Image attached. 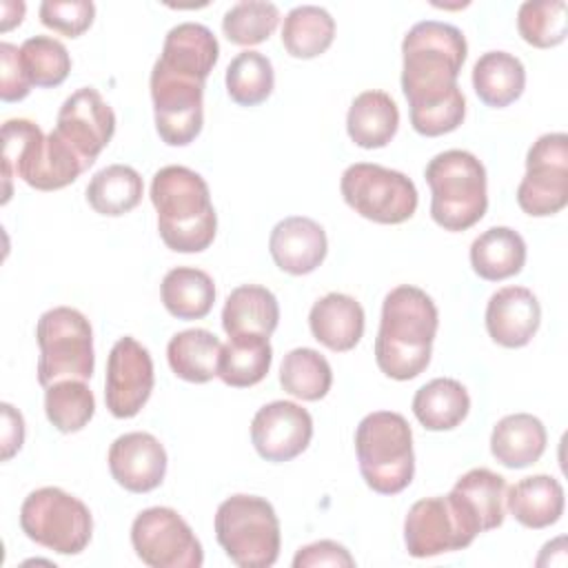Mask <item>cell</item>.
<instances>
[{
	"mask_svg": "<svg viewBox=\"0 0 568 568\" xmlns=\"http://www.w3.org/2000/svg\"><path fill=\"white\" fill-rule=\"evenodd\" d=\"M151 202L160 237L171 251L202 253L213 244L217 213L200 173L182 164L162 166L151 182Z\"/></svg>",
	"mask_w": 568,
	"mask_h": 568,
	"instance_id": "cell-3",
	"label": "cell"
},
{
	"mask_svg": "<svg viewBox=\"0 0 568 568\" xmlns=\"http://www.w3.org/2000/svg\"><path fill=\"white\" fill-rule=\"evenodd\" d=\"M517 31L530 47L550 49L566 40L564 0H526L517 11Z\"/></svg>",
	"mask_w": 568,
	"mask_h": 568,
	"instance_id": "cell-41",
	"label": "cell"
},
{
	"mask_svg": "<svg viewBox=\"0 0 568 568\" xmlns=\"http://www.w3.org/2000/svg\"><path fill=\"white\" fill-rule=\"evenodd\" d=\"M268 253L280 271L288 275H308L328 253L326 231L311 217L288 215L273 226Z\"/></svg>",
	"mask_w": 568,
	"mask_h": 568,
	"instance_id": "cell-20",
	"label": "cell"
},
{
	"mask_svg": "<svg viewBox=\"0 0 568 568\" xmlns=\"http://www.w3.org/2000/svg\"><path fill=\"white\" fill-rule=\"evenodd\" d=\"M506 479L490 468H473L464 473L450 495L468 510L479 532L499 528L506 517Z\"/></svg>",
	"mask_w": 568,
	"mask_h": 568,
	"instance_id": "cell-29",
	"label": "cell"
},
{
	"mask_svg": "<svg viewBox=\"0 0 568 568\" xmlns=\"http://www.w3.org/2000/svg\"><path fill=\"white\" fill-rule=\"evenodd\" d=\"M317 566H333V568H353V555L337 541L322 539L308 546H302L293 557V568H317Z\"/></svg>",
	"mask_w": 568,
	"mask_h": 568,
	"instance_id": "cell-44",
	"label": "cell"
},
{
	"mask_svg": "<svg viewBox=\"0 0 568 568\" xmlns=\"http://www.w3.org/2000/svg\"><path fill=\"white\" fill-rule=\"evenodd\" d=\"M355 453L371 490L397 495L413 481V430L404 415L393 410L368 413L355 428Z\"/></svg>",
	"mask_w": 568,
	"mask_h": 568,
	"instance_id": "cell-6",
	"label": "cell"
},
{
	"mask_svg": "<svg viewBox=\"0 0 568 568\" xmlns=\"http://www.w3.org/2000/svg\"><path fill=\"white\" fill-rule=\"evenodd\" d=\"M220 58V44L213 31L200 22H180L169 29L158 64L206 80Z\"/></svg>",
	"mask_w": 568,
	"mask_h": 568,
	"instance_id": "cell-22",
	"label": "cell"
},
{
	"mask_svg": "<svg viewBox=\"0 0 568 568\" xmlns=\"http://www.w3.org/2000/svg\"><path fill=\"white\" fill-rule=\"evenodd\" d=\"M546 426L530 413L501 417L490 433V453L506 468H526L546 450Z\"/></svg>",
	"mask_w": 568,
	"mask_h": 568,
	"instance_id": "cell-23",
	"label": "cell"
},
{
	"mask_svg": "<svg viewBox=\"0 0 568 568\" xmlns=\"http://www.w3.org/2000/svg\"><path fill=\"white\" fill-rule=\"evenodd\" d=\"M541 322V306L526 286H504L486 304V331L504 348L526 346Z\"/></svg>",
	"mask_w": 568,
	"mask_h": 568,
	"instance_id": "cell-19",
	"label": "cell"
},
{
	"mask_svg": "<svg viewBox=\"0 0 568 568\" xmlns=\"http://www.w3.org/2000/svg\"><path fill=\"white\" fill-rule=\"evenodd\" d=\"M280 24V9L266 0H244L233 4L222 18V31L237 47H253L273 36Z\"/></svg>",
	"mask_w": 568,
	"mask_h": 568,
	"instance_id": "cell-40",
	"label": "cell"
},
{
	"mask_svg": "<svg viewBox=\"0 0 568 568\" xmlns=\"http://www.w3.org/2000/svg\"><path fill=\"white\" fill-rule=\"evenodd\" d=\"M335 38L333 16L317 4H300L291 9L282 24V44L288 55L311 60L322 55Z\"/></svg>",
	"mask_w": 568,
	"mask_h": 568,
	"instance_id": "cell-35",
	"label": "cell"
},
{
	"mask_svg": "<svg viewBox=\"0 0 568 568\" xmlns=\"http://www.w3.org/2000/svg\"><path fill=\"white\" fill-rule=\"evenodd\" d=\"M468 44L464 33L439 20H422L402 40V91L410 124L419 135L455 131L466 118V98L457 84Z\"/></svg>",
	"mask_w": 568,
	"mask_h": 568,
	"instance_id": "cell-1",
	"label": "cell"
},
{
	"mask_svg": "<svg viewBox=\"0 0 568 568\" xmlns=\"http://www.w3.org/2000/svg\"><path fill=\"white\" fill-rule=\"evenodd\" d=\"M22 532L60 555H80L93 532V517L87 504L71 493L44 486L29 493L20 506Z\"/></svg>",
	"mask_w": 568,
	"mask_h": 568,
	"instance_id": "cell-9",
	"label": "cell"
},
{
	"mask_svg": "<svg viewBox=\"0 0 568 568\" xmlns=\"http://www.w3.org/2000/svg\"><path fill=\"white\" fill-rule=\"evenodd\" d=\"M364 308L346 293H326L308 313L313 337L335 353L355 348L364 335Z\"/></svg>",
	"mask_w": 568,
	"mask_h": 568,
	"instance_id": "cell-21",
	"label": "cell"
},
{
	"mask_svg": "<svg viewBox=\"0 0 568 568\" xmlns=\"http://www.w3.org/2000/svg\"><path fill=\"white\" fill-rule=\"evenodd\" d=\"M280 322L277 297L260 284H242L233 288L222 308V326L233 335H266L271 337Z\"/></svg>",
	"mask_w": 568,
	"mask_h": 568,
	"instance_id": "cell-26",
	"label": "cell"
},
{
	"mask_svg": "<svg viewBox=\"0 0 568 568\" xmlns=\"http://www.w3.org/2000/svg\"><path fill=\"white\" fill-rule=\"evenodd\" d=\"M2 408V435H0V446H2V462H9L24 444V419L22 413L16 410L9 402L0 404Z\"/></svg>",
	"mask_w": 568,
	"mask_h": 568,
	"instance_id": "cell-45",
	"label": "cell"
},
{
	"mask_svg": "<svg viewBox=\"0 0 568 568\" xmlns=\"http://www.w3.org/2000/svg\"><path fill=\"white\" fill-rule=\"evenodd\" d=\"M506 508L526 528H548L564 515V488L550 475L524 477L506 488Z\"/></svg>",
	"mask_w": 568,
	"mask_h": 568,
	"instance_id": "cell-24",
	"label": "cell"
},
{
	"mask_svg": "<svg viewBox=\"0 0 568 568\" xmlns=\"http://www.w3.org/2000/svg\"><path fill=\"white\" fill-rule=\"evenodd\" d=\"M144 195L140 173L129 164H109L100 169L87 184L89 206L106 217H120L133 211Z\"/></svg>",
	"mask_w": 568,
	"mask_h": 568,
	"instance_id": "cell-34",
	"label": "cell"
},
{
	"mask_svg": "<svg viewBox=\"0 0 568 568\" xmlns=\"http://www.w3.org/2000/svg\"><path fill=\"white\" fill-rule=\"evenodd\" d=\"M526 87L521 60L508 51H486L473 67V89L477 98L493 109H504L519 100Z\"/></svg>",
	"mask_w": 568,
	"mask_h": 568,
	"instance_id": "cell-28",
	"label": "cell"
},
{
	"mask_svg": "<svg viewBox=\"0 0 568 568\" xmlns=\"http://www.w3.org/2000/svg\"><path fill=\"white\" fill-rule=\"evenodd\" d=\"M20 62L31 87H60L71 71L67 47L51 36H31L20 44Z\"/></svg>",
	"mask_w": 568,
	"mask_h": 568,
	"instance_id": "cell-39",
	"label": "cell"
},
{
	"mask_svg": "<svg viewBox=\"0 0 568 568\" xmlns=\"http://www.w3.org/2000/svg\"><path fill=\"white\" fill-rule=\"evenodd\" d=\"M95 18L91 0H44L40 4V22L67 38L82 36Z\"/></svg>",
	"mask_w": 568,
	"mask_h": 568,
	"instance_id": "cell-42",
	"label": "cell"
},
{
	"mask_svg": "<svg viewBox=\"0 0 568 568\" xmlns=\"http://www.w3.org/2000/svg\"><path fill=\"white\" fill-rule=\"evenodd\" d=\"M273 362V348L266 335H233L222 346L217 377L233 388H248L260 384Z\"/></svg>",
	"mask_w": 568,
	"mask_h": 568,
	"instance_id": "cell-33",
	"label": "cell"
},
{
	"mask_svg": "<svg viewBox=\"0 0 568 568\" xmlns=\"http://www.w3.org/2000/svg\"><path fill=\"white\" fill-rule=\"evenodd\" d=\"M280 384L297 399L317 402L328 395L333 386V371L322 353L302 346L284 355L280 366Z\"/></svg>",
	"mask_w": 568,
	"mask_h": 568,
	"instance_id": "cell-36",
	"label": "cell"
},
{
	"mask_svg": "<svg viewBox=\"0 0 568 568\" xmlns=\"http://www.w3.org/2000/svg\"><path fill=\"white\" fill-rule=\"evenodd\" d=\"M24 2H2V22H0V29L2 31H9L11 27L20 24L22 18H24Z\"/></svg>",
	"mask_w": 568,
	"mask_h": 568,
	"instance_id": "cell-46",
	"label": "cell"
},
{
	"mask_svg": "<svg viewBox=\"0 0 568 568\" xmlns=\"http://www.w3.org/2000/svg\"><path fill=\"white\" fill-rule=\"evenodd\" d=\"M344 202L377 224H402L417 209V189L408 175L382 164H351L339 180Z\"/></svg>",
	"mask_w": 568,
	"mask_h": 568,
	"instance_id": "cell-10",
	"label": "cell"
},
{
	"mask_svg": "<svg viewBox=\"0 0 568 568\" xmlns=\"http://www.w3.org/2000/svg\"><path fill=\"white\" fill-rule=\"evenodd\" d=\"M313 437V417L295 402L264 404L251 422V442L266 462L282 464L302 455Z\"/></svg>",
	"mask_w": 568,
	"mask_h": 568,
	"instance_id": "cell-16",
	"label": "cell"
},
{
	"mask_svg": "<svg viewBox=\"0 0 568 568\" xmlns=\"http://www.w3.org/2000/svg\"><path fill=\"white\" fill-rule=\"evenodd\" d=\"M439 313L433 297L413 286H395L382 304L375 337V362L379 371L397 382L415 379L430 364Z\"/></svg>",
	"mask_w": 568,
	"mask_h": 568,
	"instance_id": "cell-2",
	"label": "cell"
},
{
	"mask_svg": "<svg viewBox=\"0 0 568 568\" xmlns=\"http://www.w3.org/2000/svg\"><path fill=\"white\" fill-rule=\"evenodd\" d=\"M44 413L55 430L78 433L95 413L93 390L82 379L53 382L44 388Z\"/></svg>",
	"mask_w": 568,
	"mask_h": 568,
	"instance_id": "cell-37",
	"label": "cell"
},
{
	"mask_svg": "<svg viewBox=\"0 0 568 568\" xmlns=\"http://www.w3.org/2000/svg\"><path fill=\"white\" fill-rule=\"evenodd\" d=\"M55 131L93 164L115 133V113L98 89L82 87L62 102Z\"/></svg>",
	"mask_w": 568,
	"mask_h": 568,
	"instance_id": "cell-17",
	"label": "cell"
},
{
	"mask_svg": "<svg viewBox=\"0 0 568 568\" xmlns=\"http://www.w3.org/2000/svg\"><path fill=\"white\" fill-rule=\"evenodd\" d=\"M40 346L38 382L42 388L60 379H82L93 375V331L89 320L71 306L44 311L36 324Z\"/></svg>",
	"mask_w": 568,
	"mask_h": 568,
	"instance_id": "cell-8",
	"label": "cell"
},
{
	"mask_svg": "<svg viewBox=\"0 0 568 568\" xmlns=\"http://www.w3.org/2000/svg\"><path fill=\"white\" fill-rule=\"evenodd\" d=\"M131 546L151 568H200L204 550L191 526L166 506L142 510L131 524Z\"/></svg>",
	"mask_w": 568,
	"mask_h": 568,
	"instance_id": "cell-13",
	"label": "cell"
},
{
	"mask_svg": "<svg viewBox=\"0 0 568 568\" xmlns=\"http://www.w3.org/2000/svg\"><path fill=\"white\" fill-rule=\"evenodd\" d=\"M517 204L532 217H548L568 204V135L544 133L526 155Z\"/></svg>",
	"mask_w": 568,
	"mask_h": 568,
	"instance_id": "cell-14",
	"label": "cell"
},
{
	"mask_svg": "<svg viewBox=\"0 0 568 568\" xmlns=\"http://www.w3.org/2000/svg\"><path fill=\"white\" fill-rule=\"evenodd\" d=\"M226 93L240 106L262 104L275 87L271 60L260 51H242L226 67Z\"/></svg>",
	"mask_w": 568,
	"mask_h": 568,
	"instance_id": "cell-38",
	"label": "cell"
},
{
	"mask_svg": "<svg viewBox=\"0 0 568 568\" xmlns=\"http://www.w3.org/2000/svg\"><path fill=\"white\" fill-rule=\"evenodd\" d=\"M164 308L178 320H202L215 302L213 277L195 266L171 268L160 284Z\"/></svg>",
	"mask_w": 568,
	"mask_h": 568,
	"instance_id": "cell-32",
	"label": "cell"
},
{
	"mask_svg": "<svg viewBox=\"0 0 568 568\" xmlns=\"http://www.w3.org/2000/svg\"><path fill=\"white\" fill-rule=\"evenodd\" d=\"M91 164L53 129L49 135L27 118L2 124V204L11 197V178L36 191H58L75 182Z\"/></svg>",
	"mask_w": 568,
	"mask_h": 568,
	"instance_id": "cell-4",
	"label": "cell"
},
{
	"mask_svg": "<svg viewBox=\"0 0 568 568\" xmlns=\"http://www.w3.org/2000/svg\"><path fill=\"white\" fill-rule=\"evenodd\" d=\"M470 410V397L462 382L435 377L413 397V413L426 430H453Z\"/></svg>",
	"mask_w": 568,
	"mask_h": 568,
	"instance_id": "cell-31",
	"label": "cell"
},
{
	"mask_svg": "<svg viewBox=\"0 0 568 568\" xmlns=\"http://www.w3.org/2000/svg\"><path fill=\"white\" fill-rule=\"evenodd\" d=\"M0 98L2 102H20L29 95L31 82L20 62V47L0 42Z\"/></svg>",
	"mask_w": 568,
	"mask_h": 568,
	"instance_id": "cell-43",
	"label": "cell"
},
{
	"mask_svg": "<svg viewBox=\"0 0 568 568\" xmlns=\"http://www.w3.org/2000/svg\"><path fill=\"white\" fill-rule=\"evenodd\" d=\"M204 82L200 78L153 64L151 100L155 131L169 146L191 144L204 124Z\"/></svg>",
	"mask_w": 568,
	"mask_h": 568,
	"instance_id": "cell-12",
	"label": "cell"
},
{
	"mask_svg": "<svg viewBox=\"0 0 568 568\" xmlns=\"http://www.w3.org/2000/svg\"><path fill=\"white\" fill-rule=\"evenodd\" d=\"M213 528L217 544L240 568H268L280 557V519L264 497H226L215 510Z\"/></svg>",
	"mask_w": 568,
	"mask_h": 568,
	"instance_id": "cell-7",
	"label": "cell"
},
{
	"mask_svg": "<svg viewBox=\"0 0 568 568\" xmlns=\"http://www.w3.org/2000/svg\"><path fill=\"white\" fill-rule=\"evenodd\" d=\"M155 384L153 359L149 351L131 335L120 337L106 359L104 402L113 417H135L149 402Z\"/></svg>",
	"mask_w": 568,
	"mask_h": 568,
	"instance_id": "cell-15",
	"label": "cell"
},
{
	"mask_svg": "<svg viewBox=\"0 0 568 568\" xmlns=\"http://www.w3.org/2000/svg\"><path fill=\"white\" fill-rule=\"evenodd\" d=\"M111 477L129 493H151L166 475V450L151 433L120 435L109 448Z\"/></svg>",
	"mask_w": 568,
	"mask_h": 568,
	"instance_id": "cell-18",
	"label": "cell"
},
{
	"mask_svg": "<svg viewBox=\"0 0 568 568\" xmlns=\"http://www.w3.org/2000/svg\"><path fill=\"white\" fill-rule=\"evenodd\" d=\"M222 342L206 328H186L171 337L166 359L171 371L191 384H206L217 377Z\"/></svg>",
	"mask_w": 568,
	"mask_h": 568,
	"instance_id": "cell-30",
	"label": "cell"
},
{
	"mask_svg": "<svg viewBox=\"0 0 568 568\" xmlns=\"http://www.w3.org/2000/svg\"><path fill=\"white\" fill-rule=\"evenodd\" d=\"M430 189V217L444 231L475 226L488 209L486 169L477 155L464 149L437 153L424 169Z\"/></svg>",
	"mask_w": 568,
	"mask_h": 568,
	"instance_id": "cell-5",
	"label": "cell"
},
{
	"mask_svg": "<svg viewBox=\"0 0 568 568\" xmlns=\"http://www.w3.org/2000/svg\"><path fill=\"white\" fill-rule=\"evenodd\" d=\"M399 126V109L395 100L379 89L362 91L348 106L346 131L362 149L386 146Z\"/></svg>",
	"mask_w": 568,
	"mask_h": 568,
	"instance_id": "cell-25",
	"label": "cell"
},
{
	"mask_svg": "<svg viewBox=\"0 0 568 568\" xmlns=\"http://www.w3.org/2000/svg\"><path fill=\"white\" fill-rule=\"evenodd\" d=\"M477 535L479 526L450 493L415 501L404 519V544L408 555L417 559L462 550Z\"/></svg>",
	"mask_w": 568,
	"mask_h": 568,
	"instance_id": "cell-11",
	"label": "cell"
},
{
	"mask_svg": "<svg viewBox=\"0 0 568 568\" xmlns=\"http://www.w3.org/2000/svg\"><path fill=\"white\" fill-rule=\"evenodd\" d=\"M526 264V242L510 226H490L470 244V266L488 282L517 275Z\"/></svg>",
	"mask_w": 568,
	"mask_h": 568,
	"instance_id": "cell-27",
	"label": "cell"
}]
</instances>
